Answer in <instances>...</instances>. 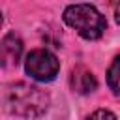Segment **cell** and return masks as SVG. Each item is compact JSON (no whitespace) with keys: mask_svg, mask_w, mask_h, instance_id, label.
Wrapping results in <instances>:
<instances>
[{"mask_svg":"<svg viewBox=\"0 0 120 120\" xmlns=\"http://www.w3.org/2000/svg\"><path fill=\"white\" fill-rule=\"evenodd\" d=\"M64 21L68 26L75 28L79 36L84 39H98L101 38L107 22L105 17L90 4H73L68 6L64 11Z\"/></svg>","mask_w":120,"mask_h":120,"instance_id":"2","label":"cell"},{"mask_svg":"<svg viewBox=\"0 0 120 120\" xmlns=\"http://www.w3.org/2000/svg\"><path fill=\"white\" fill-rule=\"evenodd\" d=\"M0 51H2V64L4 66H15L21 58V52H22V41L13 32H9L2 39Z\"/></svg>","mask_w":120,"mask_h":120,"instance_id":"5","label":"cell"},{"mask_svg":"<svg viewBox=\"0 0 120 120\" xmlns=\"http://www.w3.org/2000/svg\"><path fill=\"white\" fill-rule=\"evenodd\" d=\"M24 69L32 79L45 82V81H52L56 77V73L60 69V62L51 51L36 49V51L28 52L26 62H24Z\"/></svg>","mask_w":120,"mask_h":120,"instance_id":"3","label":"cell"},{"mask_svg":"<svg viewBox=\"0 0 120 120\" xmlns=\"http://www.w3.org/2000/svg\"><path fill=\"white\" fill-rule=\"evenodd\" d=\"M8 107L13 114L22 118H38L49 107V96L28 82H17L8 92Z\"/></svg>","mask_w":120,"mask_h":120,"instance_id":"1","label":"cell"},{"mask_svg":"<svg viewBox=\"0 0 120 120\" xmlns=\"http://www.w3.org/2000/svg\"><path fill=\"white\" fill-rule=\"evenodd\" d=\"M71 88L79 94H88L98 88V81L90 69H86L84 66H77L71 71Z\"/></svg>","mask_w":120,"mask_h":120,"instance_id":"4","label":"cell"},{"mask_svg":"<svg viewBox=\"0 0 120 120\" xmlns=\"http://www.w3.org/2000/svg\"><path fill=\"white\" fill-rule=\"evenodd\" d=\"M116 21H118V22H120V4H118V6H116Z\"/></svg>","mask_w":120,"mask_h":120,"instance_id":"8","label":"cell"},{"mask_svg":"<svg viewBox=\"0 0 120 120\" xmlns=\"http://www.w3.org/2000/svg\"><path fill=\"white\" fill-rule=\"evenodd\" d=\"M107 84L112 90V94L116 98H120V56H116L112 60V64L109 66L107 71Z\"/></svg>","mask_w":120,"mask_h":120,"instance_id":"6","label":"cell"},{"mask_svg":"<svg viewBox=\"0 0 120 120\" xmlns=\"http://www.w3.org/2000/svg\"><path fill=\"white\" fill-rule=\"evenodd\" d=\"M88 120H116V116L107 109H98L88 116Z\"/></svg>","mask_w":120,"mask_h":120,"instance_id":"7","label":"cell"}]
</instances>
